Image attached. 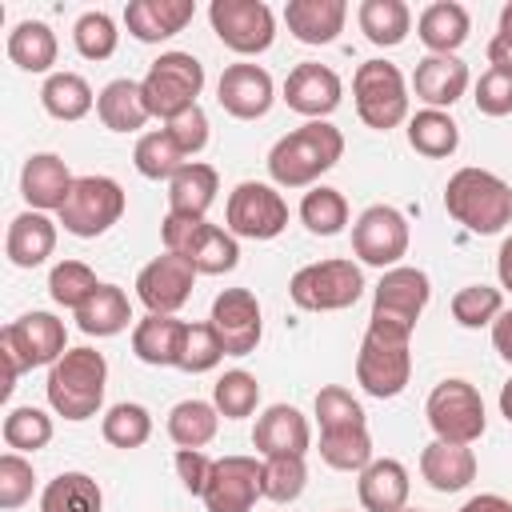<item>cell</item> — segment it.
I'll return each mask as SVG.
<instances>
[{
  "label": "cell",
  "mask_w": 512,
  "mask_h": 512,
  "mask_svg": "<svg viewBox=\"0 0 512 512\" xmlns=\"http://www.w3.org/2000/svg\"><path fill=\"white\" fill-rule=\"evenodd\" d=\"M472 100H476V108H480L484 116H508V112H512V76L488 68V72L476 80Z\"/></svg>",
  "instance_id": "cell-53"
},
{
  "label": "cell",
  "mask_w": 512,
  "mask_h": 512,
  "mask_svg": "<svg viewBox=\"0 0 512 512\" xmlns=\"http://www.w3.org/2000/svg\"><path fill=\"white\" fill-rule=\"evenodd\" d=\"M208 20L220 44L232 48L236 56L268 52L276 40V16L264 0H212Z\"/></svg>",
  "instance_id": "cell-13"
},
{
  "label": "cell",
  "mask_w": 512,
  "mask_h": 512,
  "mask_svg": "<svg viewBox=\"0 0 512 512\" xmlns=\"http://www.w3.org/2000/svg\"><path fill=\"white\" fill-rule=\"evenodd\" d=\"M288 296L304 312H344L364 296V272L352 260H316L292 272Z\"/></svg>",
  "instance_id": "cell-7"
},
{
  "label": "cell",
  "mask_w": 512,
  "mask_h": 512,
  "mask_svg": "<svg viewBox=\"0 0 512 512\" xmlns=\"http://www.w3.org/2000/svg\"><path fill=\"white\" fill-rule=\"evenodd\" d=\"M444 212L476 236H496L512 224V188L488 168H460L444 184Z\"/></svg>",
  "instance_id": "cell-2"
},
{
  "label": "cell",
  "mask_w": 512,
  "mask_h": 512,
  "mask_svg": "<svg viewBox=\"0 0 512 512\" xmlns=\"http://www.w3.org/2000/svg\"><path fill=\"white\" fill-rule=\"evenodd\" d=\"M428 296H432L428 272H420L412 264H396V268H388L380 276V284L372 292V316L368 320H380V324H396V328L416 332V320L428 308Z\"/></svg>",
  "instance_id": "cell-15"
},
{
  "label": "cell",
  "mask_w": 512,
  "mask_h": 512,
  "mask_svg": "<svg viewBox=\"0 0 512 512\" xmlns=\"http://www.w3.org/2000/svg\"><path fill=\"white\" fill-rule=\"evenodd\" d=\"M40 104L56 120H84L92 112L96 96H92V88L80 72H52L40 88Z\"/></svg>",
  "instance_id": "cell-37"
},
{
  "label": "cell",
  "mask_w": 512,
  "mask_h": 512,
  "mask_svg": "<svg viewBox=\"0 0 512 512\" xmlns=\"http://www.w3.org/2000/svg\"><path fill=\"white\" fill-rule=\"evenodd\" d=\"M196 16L192 0H132L124 8V24L128 36H136L140 44H160L172 40L176 32H184Z\"/></svg>",
  "instance_id": "cell-23"
},
{
  "label": "cell",
  "mask_w": 512,
  "mask_h": 512,
  "mask_svg": "<svg viewBox=\"0 0 512 512\" xmlns=\"http://www.w3.org/2000/svg\"><path fill=\"white\" fill-rule=\"evenodd\" d=\"M68 352V332L64 320H56L52 312H24L20 320H12L0 332V360H4V384L0 392L8 396L20 380V372L28 368H52L60 356Z\"/></svg>",
  "instance_id": "cell-5"
},
{
  "label": "cell",
  "mask_w": 512,
  "mask_h": 512,
  "mask_svg": "<svg viewBox=\"0 0 512 512\" xmlns=\"http://www.w3.org/2000/svg\"><path fill=\"white\" fill-rule=\"evenodd\" d=\"M496 276H500V288L512 292V236H504V244L496 252Z\"/></svg>",
  "instance_id": "cell-59"
},
{
  "label": "cell",
  "mask_w": 512,
  "mask_h": 512,
  "mask_svg": "<svg viewBox=\"0 0 512 512\" xmlns=\"http://www.w3.org/2000/svg\"><path fill=\"white\" fill-rule=\"evenodd\" d=\"M468 64L460 60V56H424L420 64H416V72H412V92H416V100H424L428 108H452L464 92H468Z\"/></svg>",
  "instance_id": "cell-24"
},
{
  "label": "cell",
  "mask_w": 512,
  "mask_h": 512,
  "mask_svg": "<svg viewBox=\"0 0 512 512\" xmlns=\"http://www.w3.org/2000/svg\"><path fill=\"white\" fill-rule=\"evenodd\" d=\"M300 220L312 236H340L344 224H348V200L340 188H328V184H316L312 192H304L300 200Z\"/></svg>",
  "instance_id": "cell-42"
},
{
  "label": "cell",
  "mask_w": 512,
  "mask_h": 512,
  "mask_svg": "<svg viewBox=\"0 0 512 512\" xmlns=\"http://www.w3.org/2000/svg\"><path fill=\"white\" fill-rule=\"evenodd\" d=\"M176 472L192 496H204V484L212 476V460L204 456V448H176Z\"/></svg>",
  "instance_id": "cell-55"
},
{
  "label": "cell",
  "mask_w": 512,
  "mask_h": 512,
  "mask_svg": "<svg viewBox=\"0 0 512 512\" xmlns=\"http://www.w3.org/2000/svg\"><path fill=\"white\" fill-rule=\"evenodd\" d=\"M72 172L56 152H36L20 168V196L28 200L32 212H60L68 192H72Z\"/></svg>",
  "instance_id": "cell-22"
},
{
  "label": "cell",
  "mask_w": 512,
  "mask_h": 512,
  "mask_svg": "<svg viewBox=\"0 0 512 512\" xmlns=\"http://www.w3.org/2000/svg\"><path fill=\"white\" fill-rule=\"evenodd\" d=\"M488 64H492L496 72L512 76V40H504V36H492V44H488Z\"/></svg>",
  "instance_id": "cell-58"
},
{
  "label": "cell",
  "mask_w": 512,
  "mask_h": 512,
  "mask_svg": "<svg viewBox=\"0 0 512 512\" xmlns=\"http://www.w3.org/2000/svg\"><path fill=\"white\" fill-rule=\"evenodd\" d=\"M356 20H360V32L376 48H396L412 32V12L404 0H364L356 8Z\"/></svg>",
  "instance_id": "cell-35"
},
{
  "label": "cell",
  "mask_w": 512,
  "mask_h": 512,
  "mask_svg": "<svg viewBox=\"0 0 512 512\" xmlns=\"http://www.w3.org/2000/svg\"><path fill=\"white\" fill-rule=\"evenodd\" d=\"M492 344H496L500 360L512 364V308H504V312L496 316V324H492Z\"/></svg>",
  "instance_id": "cell-56"
},
{
  "label": "cell",
  "mask_w": 512,
  "mask_h": 512,
  "mask_svg": "<svg viewBox=\"0 0 512 512\" xmlns=\"http://www.w3.org/2000/svg\"><path fill=\"white\" fill-rule=\"evenodd\" d=\"M216 428H220V412H216L212 400L192 396V400H180L168 412V436H172L176 448H204V444H212Z\"/></svg>",
  "instance_id": "cell-40"
},
{
  "label": "cell",
  "mask_w": 512,
  "mask_h": 512,
  "mask_svg": "<svg viewBox=\"0 0 512 512\" xmlns=\"http://www.w3.org/2000/svg\"><path fill=\"white\" fill-rule=\"evenodd\" d=\"M340 96H344V84L340 76L328 68V64H316V60H304L288 72L284 80V104L308 120H324L340 108Z\"/></svg>",
  "instance_id": "cell-20"
},
{
  "label": "cell",
  "mask_w": 512,
  "mask_h": 512,
  "mask_svg": "<svg viewBox=\"0 0 512 512\" xmlns=\"http://www.w3.org/2000/svg\"><path fill=\"white\" fill-rule=\"evenodd\" d=\"M504 312V292L492 284H464L452 296V320L460 328H484L496 324V316Z\"/></svg>",
  "instance_id": "cell-46"
},
{
  "label": "cell",
  "mask_w": 512,
  "mask_h": 512,
  "mask_svg": "<svg viewBox=\"0 0 512 512\" xmlns=\"http://www.w3.org/2000/svg\"><path fill=\"white\" fill-rule=\"evenodd\" d=\"M56 32L44 24V20H20L12 32H8V60L20 68V72H52L56 64Z\"/></svg>",
  "instance_id": "cell-33"
},
{
  "label": "cell",
  "mask_w": 512,
  "mask_h": 512,
  "mask_svg": "<svg viewBox=\"0 0 512 512\" xmlns=\"http://www.w3.org/2000/svg\"><path fill=\"white\" fill-rule=\"evenodd\" d=\"M316 420H320V432H340V428H364V408L360 400L340 388V384H328L316 392Z\"/></svg>",
  "instance_id": "cell-50"
},
{
  "label": "cell",
  "mask_w": 512,
  "mask_h": 512,
  "mask_svg": "<svg viewBox=\"0 0 512 512\" xmlns=\"http://www.w3.org/2000/svg\"><path fill=\"white\" fill-rule=\"evenodd\" d=\"M348 4L344 0H288L284 24L300 44H332L344 32Z\"/></svg>",
  "instance_id": "cell-26"
},
{
  "label": "cell",
  "mask_w": 512,
  "mask_h": 512,
  "mask_svg": "<svg viewBox=\"0 0 512 512\" xmlns=\"http://www.w3.org/2000/svg\"><path fill=\"white\" fill-rule=\"evenodd\" d=\"M168 132H172V140L184 148V156H196V152H204L208 148V116H204V108L196 104V108H188V112H180L176 120H168L164 124Z\"/></svg>",
  "instance_id": "cell-54"
},
{
  "label": "cell",
  "mask_w": 512,
  "mask_h": 512,
  "mask_svg": "<svg viewBox=\"0 0 512 512\" xmlns=\"http://www.w3.org/2000/svg\"><path fill=\"white\" fill-rule=\"evenodd\" d=\"M0 436H4V444H8L12 452H40V448H48V440H52V416L40 412V408H32V404L12 408V412L4 416Z\"/></svg>",
  "instance_id": "cell-45"
},
{
  "label": "cell",
  "mask_w": 512,
  "mask_h": 512,
  "mask_svg": "<svg viewBox=\"0 0 512 512\" xmlns=\"http://www.w3.org/2000/svg\"><path fill=\"white\" fill-rule=\"evenodd\" d=\"M356 492H360L364 512H404V508H408L412 480H408V468H404L400 460L380 456V460H372V464L360 472Z\"/></svg>",
  "instance_id": "cell-25"
},
{
  "label": "cell",
  "mask_w": 512,
  "mask_h": 512,
  "mask_svg": "<svg viewBox=\"0 0 512 512\" xmlns=\"http://www.w3.org/2000/svg\"><path fill=\"white\" fill-rule=\"evenodd\" d=\"M404 512H420V508H404Z\"/></svg>",
  "instance_id": "cell-62"
},
{
  "label": "cell",
  "mask_w": 512,
  "mask_h": 512,
  "mask_svg": "<svg viewBox=\"0 0 512 512\" xmlns=\"http://www.w3.org/2000/svg\"><path fill=\"white\" fill-rule=\"evenodd\" d=\"M196 276H200V272H196L184 256L164 252V256H156V260H148V264L140 268V276H136V296H140V304H144L148 312H156V316H176V312L188 304Z\"/></svg>",
  "instance_id": "cell-17"
},
{
  "label": "cell",
  "mask_w": 512,
  "mask_h": 512,
  "mask_svg": "<svg viewBox=\"0 0 512 512\" xmlns=\"http://www.w3.org/2000/svg\"><path fill=\"white\" fill-rule=\"evenodd\" d=\"M496 36H504V40H512V0L500 8V32Z\"/></svg>",
  "instance_id": "cell-61"
},
{
  "label": "cell",
  "mask_w": 512,
  "mask_h": 512,
  "mask_svg": "<svg viewBox=\"0 0 512 512\" xmlns=\"http://www.w3.org/2000/svg\"><path fill=\"white\" fill-rule=\"evenodd\" d=\"M408 380H412V332L368 320V332L356 352V384L376 400H392L408 388Z\"/></svg>",
  "instance_id": "cell-3"
},
{
  "label": "cell",
  "mask_w": 512,
  "mask_h": 512,
  "mask_svg": "<svg viewBox=\"0 0 512 512\" xmlns=\"http://www.w3.org/2000/svg\"><path fill=\"white\" fill-rule=\"evenodd\" d=\"M500 416H504V420L512 424V380H508V384L500 388Z\"/></svg>",
  "instance_id": "cell-60"
},
{
  "label": "cell",
  "mask_w": 512,
  "mask_h": 512,
  "mask_svg": "<svg viewBox=\"0 0 512 512\" xmlns=\"http://www.w3.org/2000/svg\"><path fill=\"white\" fill-rule=\"evenodd\" d=\"M100 432H104V440H108L112 448H124V452L144 448L148 436H152V412H148L144 404H132V400L112 404V408L104 412Z\"/></svg>",
  "instance_id": "cell-43"
},
{
  "label": "cell",
  "mask_w": 512,
  "mask_h": 512,
  "mask_svg": "<svg viewBox=\"0 0 512 512\" xmlns=\"http://www.w3.org/2000/svg\"><path fill=\"white\" fill-rule=\"evenodd\" d=\"M352 100H356V116L376 132H388L408 120V84L404 72L388 60H364L356 68Z\"/></svg>",
  "instance_id": "cell-9"
},
{
  "label": "cell",
  "mask_w": 512,
  "mask_h": 512,
  "mask_svg": "<svg viewBox=\"0 0 512 512\" xmlns=\"http://www.w3.org/2000/svg\"><path fill=\"white\" fill-rule=\"evenodd\" d=\"M224 356H228V352H224V344H220V336H216L212 324H188V328H184V340H180L176 368L200 376V372H212Z\"/></svg>",
  "instance_id": "cell-47"
},
{
  "label": "cell",
  "mask_w": 512,
  "mask_h": 512,
  "mask_svg": "<svg viewBox=\"0 0 512 512\" xmlns=\"http://www.w3.org/2000/svg\"><path fill=\"white\" fill-rule=\"evenodd\" d=\"M120 216H124V188L112 176H80L60 208L64 232L80 240L104 236L112 224H120Z\"/></svg>",
  "instance_id": "cell-11"
},
{
  "label": "cell",
  "mask_w": 512,
  "mask_h": 512,
  "mask_svg": "<svg viewBox=\"0 0 512 512\" xmlns=\"http://www.w3.org/2000/svg\"><path fill=\"white\" fill-rule=\"evenodd\" d=\"M424 416L436 432V440L444 444H476L488 428V416H484V400L476 392V384L452 376V380H440L432 392H428V404H424Z\"/></svg>",
  "instance_id": "cell-10"
},
{
  "label": "cell",
  "mask_w": 512,
  "mask_h": 512,
  "mask_svg": "<svg viewBox=\"0 0 512 512\" xmlns=\"http://www.w3.org/2000/svg\"><path fill=\"white\" fill-rule=\"evenodd\" d=\"M260 480L264 464H256V456H220L212 460V476L200 500L208 512H252V504L264 496Z\"/></svg>",
  "instance_id": "cell-16"
},
{
  "label": "cell",
  "mask_w": 512,
  "mask_h": 512,
  "mask_svg": "<svg viewBox=\"0 0 512 512\" xmlns=\"http://www.w3.org/2000/svg\"><path fill=\"white\" fill-rule=\"evenodd\" d=\"M132 164H136V172H140L144 180H172V176L188 164V156H184V148L172 140L168 128H152V132H144V136L136 140Z\"/></svg>",
  "instance_id": "cell-39"
},
{
  "label": "cell",
  "mask_w": 512,
  "mask_h": 512,
  "mask_svg": "<svg viewBox=\"0 0 512 512\" xmlns=\"http://www.w3.org/2000/svg\"><path fill=\"white\" fill-rule=\"evenodd\" d=\"M32 484H36L32 464L20 452H4L0 456V508L12 512L20 504H28L32 500Z\"/></svg>",
  "instance_id": "cell-52"
},
{
  "label": "cell",
  "mask_w": 512,
  "mask_h": 512,
  "mask_svg": "<svg viewBox=\"0 0 512 512\" xmlns=\"http://www.w3.org/2000/svg\"><path fill=\"white\" fill-rule=\"evenodd\" d=\"M220 192V176L212 164L204 160H188L172 180H168V212L176 216H208V208L216 204Z\"/></svg>",
  "instance_id": "cell-29"
},
{
  "label": "cell",
  "mask_w": 512,
  "mask_h": 512,
  "mask_svg": "<svg viewBox=\"0 0 512 512\" xmlns=\"http://www.w3.org/2000/svg\"><path fill=\"white\" fill-rule=\"evenodd\" d=\"M212 404H216V412H220L224 420H244V416H252L256 404H260V384H256V376L244 372V368L224 372V376L212 384Z\"/></svg>",
  "instance_id": "cell-44"
},
{
  "label": "cell",
  "mask_w": 512,
  "mask_h": 512,
  "mask_svg": "<svg viewBox=\"0 0 512 512\" xmlns=\"http://www.w3.org/2000/svg\"><path fill=\"white\" fill-rule=\"evenodd\" d=\"M420 476L428 480V488L436 492H464L476 480V456L468 444H444L432 440L420 452Z\"/></svg>",
  "instance_id": "cell-28"
},
{
  "label": "cell",
  "mask_w": 512,
  "mask_h": 512,
  "mask_svg": "<svg viewBox=\"0 0 512 512\" xmlns=\"http://www.w3.org/2000/svg\"><path fill=\"white\" fill-rule=\"evenodd\" d=\"M184 328H188V324L176 320V316H156V312H148V316L136 320V328H132V352H136V360H144V364H152V368H176Z\"/></svg>",
  "instance_id": "cell-31"
},
{
  "label": "cell",
  "mask_w": 512,
  "mask_h": 512,
  "mask_svg": "<svg viewBox=\"0 0 512 512\" xmlns=\"http://www.w3.org/2000/svg\"><path fill=\"white\" fill-rule=\"evenodd\" d=\"M320 460L336 472H364L372 456V436L364 428H340V432H320Z\"/></svg>",
  "instance_id": "cell-41"
},
{
  "label": "cell",
  "mask_w": 512,
  "mask_h": 512,
  "mask_svg": "<svg viewBox=\"0 0 512 512\" xmlns=\"http://www.w3.org/2000/svg\"><path fill=\"white\" fill-rule=\"evenodd\" d=\"M304 484H308V464H304V456H268V460H264V480H260V488H264V496H268L272 504H292V500H300Z\"/></svg>",
  "instance_id": "cell-48"
},
{
  "label": "cell",
  "mask_w": 512,
  "mask_h": 512,
  "mask_svg": "<svg viewBox=\"0 0 512 512\" xmlns=\"http://www.w3.org/2000/svg\"><path fill=\"white\" fill-rule=\"evenodd\" d=\"M408 240H412L408 220H404V212H396L392 204H372V208H364V212L356 216V224H352V252H356L364 264L384 268V272L400 264V256L408 252Z\"/></svg>",
  "instance_id": "cell-14"
},
{
  "label": "cell",
  "mask_w": 512,
  "mask_h": 512,
  "mask_svg": "<svg viewBox=\"0 0 512 512\" xmlns=\"http://www.w3.org/2000/svg\"><path fill=\"white\" fill-rule=\"evenodd\" d=\"M224 228L240 240H272L288 228V200L260 180H244L228 192Z\"/></svg>",
  "instance_id": "cell-12"
},
{
  "label": "cell",
  "mask_w": 512,
  "mask_h": 512,
  "mask_svg": "<svg viewBox=\"0 0 512 512\" xmlns=\"http://www.w3.org/2000/svg\"><path fill=\"white\" fill-rule=\"evenodd\" d=\"M460 512H512V500L500 496V492H480V496L464 500Z\"/></svg>",
  "instance_id": "cell-57"
},
{
  "label": "cell",
  "mask_w": 512,
  "mask_h": 512,
  "mask_svg": "<svg viewBox=\"0 0 512 512\" xmlns=\"http://www.w3.org/2000/svg\"><path fill=\"white\" fill-rule=\"evenodd\" d=\"M96 116L112 132H136L152 120V108L144 100V88L136 80H112L96 96Z\"/></svg>",
  "instance_id": "cell-32"
},
{
  "label": "cell",
  "mask_w": 512,
  "mask_h": 512,
  "mask_svg": "<svg viewBox=\"0 0 512 512\" xmlns=\"http://www.w3.org/2000/svg\"><path fill=\"white\" fill-rule=\"evenodd\" d=\"M208 324L216 328V336H220V344H224L228 356H248V352H256L260 332H264L260 300L248 288H224L212 300Z\"/></svg>",
  "instance_id": "cell-18"
},
{
  "label": "cell",
  "mask_w": 512,
  "mask_h": 512,
  "mask_svg": "<svg viewBox=\"0 0 512 512\" xmlns=\"http://www.w3.org/2000/svg\"><path fill=\"white\" fill-rule=\"evenodd\" d=\"M160 240H164V252L184 256L200 276H220V272H232L240 264L236 236L220 224H208V216L200 220V216L168 212L160 224Z\"/></svg>",
  "instance_id": "cell-6"
},
{
  "label": "cell",
  "mask_w": 512,
  "mask_h": 512,
  "mask_svg": "<svg viewBox=\"0 0 512 512\" xmlns=\"http://www.w3.org/2000/svg\"><path fill=\"white\" fill-rule=\"evenodd\" d=\"M252 444L264 460L268 456H304L312 448V424L292 404H272L260 412V420L252 428Z\"/></svg>",
  "instance_id": "cell-21"
},
{
  "label": "cell",
  "mask_w": 512,
  "mask_h": 512,
  "mask_svg": "<svg viewBox=\"0 0 512 512\" xmlns=\"http://www.w3.org/2000/svg\"><path fill=\"white\" fill-rule=\"evenodd\" d=\"M344 156V132L328 120H308L280 136L268 152V176L280 188H312Z\"/></svg>",
  "instance_id": "cell-1"
},
{
  "label": "cell",
  "mask_w": 512,
  "mask_h": 512,
  "mask_svg": "<svg viewBox=\"0 0 512 512\" xmlns=\"http://www.w3.org/2000/svg\"><path fill=\"white\" fill-rule=\"evenodd\" d=\"M140 88H144L152 116H160L168 124L180 112L196 108V96L204 88V64L192 52H160L152 60L148 76L140 80Z\"/></svg>",
  "instance_id": "cell-8"
},
{
  "label": "cell",
  "mask_w": 512,
  "mask_h": 512,
  "mask_svg": "<svg viewBox=\"0 0 512 512\" xmlns=\"http://www.w3.org/2000/svg\"><path fill=\"white\" fill-rule=\"evenodd\" d=\"M468 32H472V16L456 0H436L416 20V36L432 56H456V48L468 40Z\"/></svg>",
  "instance_id": "cell-27"
},
{
  "label": "cell",
  "mask_w": 512,
  "mask_h": 512,
  "mask_svg": "<svg viewBox=\"0 0 512 512\" xmlns=\"http://www.w3.org/2000/svg\"><path fill=\"white\" fill-rule=\"evenodd\" d=\"M128 320H132V304H128V296H124V288H116V284H100V288L76 308V324H80V332H88V336H116V332L128 328Z\"/></svg>",
  "instance_id": "cell-34"
},
{
  "label": "cell",
  "mask_w": 512,
  "mask_h": 512,
  "mask_svg": "<svg viewBox=\"0 0 512 512\" xmlns=\"http://www.w3.org/2000/svg\"><path fill=\"white\" fill-rule=\"evenodd\" d=\"M52 248H56V224L44 216V212H20V216H12V224H8V236H4V252H8V260L16 264V268H36V264H44L48 256H52Z\"/></svg>",
  "instance_id": "cell-30"
},
{
  "label": "cell",
  "mask_w": 512,
  "mask_h": 512,
  "mask_svg": "<svg viewBox=\"0 0 512 512\" xmlns=\"http://www.w3.org/2000/svg\"><path fill=\"white\" fill-rule=\"evenodd\" d=\"M72 40H76V52L84 60H108L120 44V32H116V20L108 12H84L72 28Z\"/></svg>",
  "instance_id": "cell-51"
},
{
  "label": "cell",
  "mask_w": 512,
  "mask_h": 512,
  "mask_svg": "<svg viewBox=\"0 0 512 512\" xmlns=\"http://www.w3.org/2000/svg\"><path fill=\"white\" fill-rule=\"evenodd\" d=\"M96 288H100V280H96V272H92L84 260H60V264L52 268V276H48L52 300H56L60 308H72V312H76Z\"/></svg>",
  "instance_id": "cell-49"
},
{
  "label": "cell",
  "mask_w": 512,
  "mask_h": 512,
  "mask_svg": "<svg viewBox=\"0 0 512 512\" xmlns=\"http://www.w3.org/2000/svg\"><path fill=\"white\" fill-rule=\"evenodd\" d=\"M108 388V360L96 348H68L48 368V404L64 420H88L100 412Z\"/></svg>",
  "instance_id": "cell-4"
},
{
  "label": "cell",
  "mask_w": 512,
  "mask_h": 512,
  "mask_svg": "<svg viewBox=\"0 0 512 512\" xmlns=\"http://www.w3.org/2000/svg\"><path fill=\"white\" fill-rule=\"evenodd\" d=\"M408 144H412L420 156H428V160H444V156H452V152L460 148V128H456V120H452L448 112H440V108H420V112L408 120Z\"/></svg>",
  "instance_id": "cell-38"
},
{
  "label": "cell",
  "mask_w": 512,
  "mask_h": 512,
  "mask_svg": "<svg viewBox=\"0 0 512 512\" xmlns=\"http://www.w3.org/2000/svg\"><path fill=\"white\" fill-rule=\"evenodd\" d=\"M104 492L88 472H60L40 492V512H100Z\"/></svg>",
  "instance_id": "cell-36"
},
{
  "label": "cell",
  "mask_w": 512,
  "mask_h": 512,
  "mask_svg": "<svg viewBox=\"0 0 512 512\" xmlns=\"http://www.w3.org/2000/svg\"><path fill=\"white\" fill-rule=\"evenodd\" d=\"M216 100L236 120H260V116H268L276 88L260 64H228L216 80Z\"/></svg>",
  "instance_id": "cell-19"
}]
</instances>
